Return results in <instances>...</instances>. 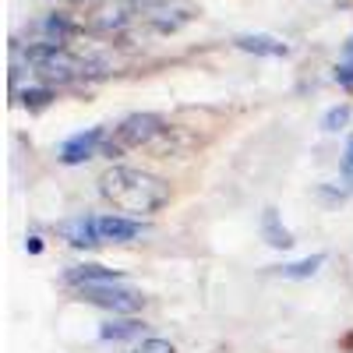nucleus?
Returning <instances> with one entry per match:
<instances>
[{
    "label": "nucleus",
    "instance_id": "obj_1",
    "mask_svg": "<svg viewBox=\"0 0 353 353\" xmlns=\"http://www.w3.org/2000/svg\"><path fill=\"white\" fill-rule=\"evenodd\" d=\"M99 194L106 205L128 212L131 219L152 216L170 201V184L156 173H145L134 166H110L99 176Z\"/></svg>",
    "mask_w": 353,
    "mask_h": 353
},
{
    "label": "nucleus",
    "instance_id": "obj_2",
    "mask_svg": "<svg viewBox=\"0 0 353 353\" xmlns=\"http://www.w3.org/2000/svg\"><path fill=\"white\" fill-rule=\"evenodd\" d=\"M163 131H166V121H163L159 113H131L128 121H121V124L113 128V134H106L99 156L117 159V156H124V152L138 149V145L152 141V138L163 134Z\"/></svg>",
    "mask_w": 353,
    "mask_h": 353
},
{
    "label": "nucleus",
    "instance_id": "obj_3",
    "mask_svg": "<svg viewBox=\"0 0 353 353\" xmlns=\"http://www.w3.org/2000/svg\"><path fill=\"white\" fill-rule=\"evenodd\" d=\"M81 293V301L85 304H96V307H103V311H113V314H134L141 304H145V297L138 290H131V286H124V283H106V286H81L78 290Z\"/></svg>",
    "mask_w": 353,
    "mask_h": 353
},
{
    "label": "nucleus",
    "instance_id": "obj_4",
    "mask_svg": "<svg viewBox=\"0 0 353 353\" xmlns=\"http://www.w3.org/2000/svg\"><path fill=\"white\" fill-rule=\"evenodd\" d=\"M106 128L99 124V128H88V131H78V134H71L64 145H61V159L64 166H78V163H85V159H92V156H99L103 152V141H106Z\"/></svg>",
    "mask_w": 353,
    "mask_h": 353
},
{
    "label": "nucleus",
    "instance_id": "obj_5",
    "mask_svg": "<svg viewBox=\"0 0 353 353\" xmlns=\"http://www.w3.org/2000/svg\"><path fill=\"white\" fill-rule=\"evenodd\" d=\"M57 233H61L71 248H99V244H103L96 216H71V219H61V223H57Z\"/></svg>",
    "mask_w": 353,
    "mask_h": 353
},
{
    "label": "nucleus",
    "instance_id": "obj_6",
    "mask_svg": "<svg viewBox=\"0 0 353 353\" xmlns=\"http://www.w3.org/2000/svg\"><path fill=\"white\" fill-rule=\"evenodd\" d=\"M96 223H99V237L103 241H110V244H128V241H134V237H141L145 226L141 219H131V216H96Z\"/></svg>",
    "mask_w": 353,
    "mask_h": 353
},
{
    "label": "nucleus",
    "instance_id": "obj_7",
    "mask_svg": "<svg viewBox=\"0 0 353 353\" xmlns=\"http://www.w3.org/2000/svg\"><path fill=\"white\" fill-rule=\"evenodd\" d=\"M28 32L39 36V39H46V43H64V46H68V39H74V36H78V25H74L68 14L53 11V14H43L39 21L28 25Z\"/></svg>",
    "mask_w": 353,
    "mask_h": 353
},
{
    "label": "nucleus",
    "instance_id": "obj_8",
    "mask_svg": "<svg viewBox=\"0 0 353 353\" xmlns=\"http://www.w3.org/2000/svg\"><path fill=\"white\" fill-rule=\"evenodd\" d=\"M106 283H124V276L106 269V265H74V269L64 272V286H74V290H81V286H106Z\"/></svg>",
    "mask_w": 353,
    "mask_h": 353
},
{
    "label": "nucleus",
    "instance_id": "obj_9",
    "mask_svg": "<svg viewBox=\"0 0 353 353\" xmlns=\"http://www.w3.org/2000/svg\"><path fill=\"white\" fill-rule=\"evenodd\" d=\"M145 329H149V325H145L141 318H134V314H121V318L103 321V325H99V339H106V343H124V339L141 336Z\"/></svg>",
    "mask_w": 353,
    "mask_h": 353
},
{
    "label": "nucleus",
    "instance_id": "obj_10",
    "mask_svg": "<svg viewBox=\"0 0 353 353\" xmlns=\"http://www.w3.org/2000/svg\"><path fill=\"white\" fill-rule=\"evenodd\" d=\"M237 43V50H244V53H254V57H286L290 53V46L283 43V39H276V36H237L233 39Z\"/></svg>",
    "mask_w": 353,
    "mask_h": 353
},
{
    "label": "nucleus",
    "instance_id": "obj_11",
    "mask_svg": "<svg viewBox=\"0 0 353 353\" xmlns=\"http://www.w3.org/2000/svg\"><path fill=\"white\" fill-rule=\"evenodd\" d=\"M261 237H265V244L276 248V251H286V248L297 244V241H293V233L279 223L276 209H265V216H261Z\"/></svg>",
    "mask_w": 353,
    "mask_h": 353
},
{
    "label": "nucleus",
    "instance_id": "obj_12",
    "mask_svg": "<svg viewBox=\"0 0 353 353\" xmlns=\"http://www.w3.org/2000/svg\"><path fill=\"white\" fill-rule=\"evenodd\" d=\"M321 265H325V254H311V258H301V261H293V265H283L279 276L283 279H311Z\"/></svg>",
    "mask_w": 353,
    "mask_h": 353
},
{
    "label": "nucleus",
    "instance_id": "obj_13",
    "mask_svg": "<svg viewBox=\"0 0 353 353\" xmlns=\"http://www.w3.org/2000/svg\"><path fill=\"white\" fill-rule=\"evenodd\" d=\"M18 99H21L28 110H43V106H50V103L57 99V92H53L50 85H32V88H21Z\"/></svg>",
    "mask_w": 353,
    "mask_h": 353
},
{
    "label": "nucleus",
    "instance_id": "obj_14",
    "mask_svg": "<svg viewBox=\"0 0 353 353\" xmlns=\"http://www.w3.org/2000/svg\"><path fill=\"white\" fill-rule=\"evenodd\" d=\"M350 117H353V110L343 103V106H332L325 117H321V128H325L329 134H336V131H343L346 124H350Z\"/></svg>",
    "mask_w": 353,
    "mask_h": 353
},
{
    "label": "nucleus",
    "instance_id": "obj_15",
    "mask_svg": "<svg viewBox=\"0 0 353 353\" xmlns=\"http://www.w3.org/2000/svg\"><path fill=\"white\" fill-rule=\"evenodd\" d=\"M128 21H131V14H128V8H121V4H117V8H106L103 18H96V25L106 28V32H110V28H124Z\"/></svg>",
    "mask_w": 353,
    "mask_h": 353
},
{
    "label": "nucleus",
    "instance_id": "obj_16",
    "mask_svg": "<svg viewBox=\"0 0 353 353\" xmlns=\"http://www.w3.org/2000/svg\"><path fill=\"white\" fill-rule=\"evenodd\" d=\"M134 353H176V350H173V343H166V339H141V346H138Z\"/></svg>",
    "mask_w": 353,
    "mask_h": 353
},
{
    "label": "nucleus",
    "instance_id": "obj_17",
    "mask_svg": "<svg viewBox=\"0 0 353 353\" xmlns=\"http://www.w3.org/2000/svg\"><path fill=\"white\" fill-rule=\"evenodd\" d=\"M336 81L343 88H353V61H339L336 64Z\"/></svg>",
    "mask_w": 353,
    "mask_h": 353
},
{
    "label": "nucleus",
    "instance_id": "obj_18",
    "mask_svg": "<svg viewBox=\"0 0 353 353\" xmlns=\"http://www.w3.org/2000/svg\"><path fill=\"white\" fill-rule=\"evenodd\" d=\"M343 170H346V173L353 176V138L346 141V159H343Z\"/></svg>",
    "mask_w": 353,
    "mask_h": 353
},
{
    "label": "nucleus",
    "instance_id": "obj_19",
    "mask_svg": "<svg viewBox=\"0 0 353 353\" xmlns=\"http://www.w3.org/2000/svg\"><path fill=\"white\" fill-rule=\"evenodd\" d=\"M25 248H28V254H39V251H43V241H39V237H28Z\"/></svg>",
    "mask_w": 353,
    "mask_h": 353
},
{
    "label": "nucleus",
    "instance_id": "obj_20",
    "mask_svg": "<svg viewBox=\"0 0 353 353\" xmlns=\"http://www.w3.org/2000/svg\"><path fill=\"white\" fill-rule=\"evenodd\" d=\"M343 61H353V39L343 46Z\"/></svg>",
    "mask_w": 353,
    "mask_h": 353
}]
</instances>
